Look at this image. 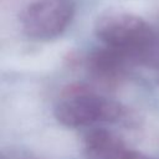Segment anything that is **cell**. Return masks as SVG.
Returning a JSON list of instances; mask_svg holds the SVG:
<instances>
[{
  "label": "cell",
  "mask_w": 159,
  "mask_h": 159,
  "mask_svg": "<svg viewBox=\"0 0 159 159\" xmlns=\"http://www.w3.org/2000/svg\"><path fill=\"white\" fill-rule=\"evenodd\" d=\"M0 159H37V158H35L29 152H25V150H21V149L10 148L6 152L1 153V158Z\"/></svg>",
  "instance_id": "obj_6"
},
{
  "label": "cell",
  "mask_w": 159,
  "mask_h": 159,
  "mask_svg": "<svg viewBox=\"0 0 159 159\" xmlns=\"http://www.w3.org/2000/svg\"><path fill=\"white\" fill-rule=\"evenodd\" d=\"M125 149L119 135L102 127L88 130L83 138L86 159H117Z\"/></svg>",
  "instance_id": "obj_5"
},
{
  "label": "cell",
  "mask_w": 159,
  "mask_h": 159,
  "mask_svg": "<svg viewBox=\"0 0 159 159\" xmlns=\"http://www.w3.org/2000/svg\"><path fill=\"white\" fill-rule=\"evenodd\" d=\"M133 61H135L133 56L106 47L91 53L86 60V66L98 83L109 88L120 81L127 66Z\"/></svg>",
  "instance_id": "obj_4"
},
{
  "label": "cell",
  "mask_w": 159,
  "mask_h": 159,
  "mask_svg": "<svg viewBox=\"0 0 159 159\" xmlns=\"http://www.w3.org/2000/svg\"><path fill=\"white\" fill-rule=\"evenodd\" d=\"M53 116L63 127L81 128L97 123H123L129 112L119 102L96 93L89 84L72 83L65 88Z\"/></svg>",
  "instance_id": "obj_1"
},
{
  "label": "cell",
  "mask_w": 159,
  "mask_h": 159,
  "mask_svg": "<svg viewBox=\"0 0 159 159\" xmlns=\"http://www.w3.org/2000/svg\"><path fill=\"white\" fill-rule=\"evenodd\" d=\"M97 39L106 47L144 60L155 45L154 29L140 16L125 11H109L99 16L94 25Z\"/></svg>",
  "instance_id": "obj_2"
},
{
  "label": "cell",
  "mask_w": 159,
  "mask_h": 159,
  "mask_svg": "<svg viewBox=\"0 0 159 159\" xmlns=\"http://www.w3.org/2000/svg\"><path fill=\"white\" fill-rule=\"evenodd\" d=\"M157 83H158V86H159V77H158V80H157Z\"/></svg>",
  "instance_id": "obj_8"
},
{
  "label": "cell",
  "mask_w": 159,
  "mask_h": 159,
  "mask_svg": "<svg viewBox=\"0 0 159 159\" xmlns=\"http://www.w3.org/2000/svg\"><path fill=\"white\" fill-rule=\"evenodd\" d=\"M75 9L72 0H36L21 11V30L32 40H52L70 26Z\"/></svg>",
  "instance_id": "obj_3"
},
{
  "label": "cell",
  "mask_w": 159,
  "mask_h": 159,
  "mask_svg": "<svg viewBox=\"0 0 159 159\" xmlns=\"http://www.w3.org/2000/svg\"><path fill=\"white\" fill-rule=\"evenodd\" d=\"M117 159H152L142 153H138V152H134V150H130V149H125Z\"/></svg>",
  "instance_id": "obj_7"
}]
</instances>
